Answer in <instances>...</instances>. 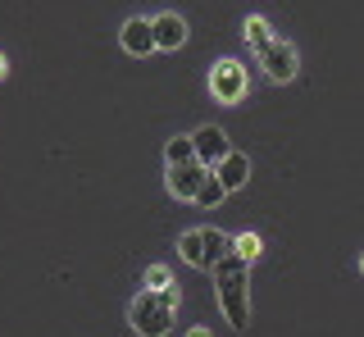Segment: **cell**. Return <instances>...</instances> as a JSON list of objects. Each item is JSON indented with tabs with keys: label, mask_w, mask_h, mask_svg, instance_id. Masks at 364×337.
Segmentation results:
<instances>
[{
	"label": "cell",
	"mask_w": 364,
	"mask_h": 337,
	"mask_svg": "<svg viewBox=\"0 0 364 337\" xmlns=\"http://www.w3.org/2000/svg\"><path fill=\"white\" fill-rule=\"evenodd\" d=\"M214 287H219V306L228 314L232 328H246L250 323V260L242 255H228V260L214 269Z\"/></svg>",
	"instance_id": "6da1fadb"
},
{
	"label": "cell",
	"mask_w": 364,
	"mask_h": 337,
	"mask_svg": "<svg viewBox=\"0 0 364 337\" xmlns=\"http://www.w3.org/2000/svg\"><path fill=\"white\" fill-rule=\"evenodd\" d=\"M360 269H364V260H360Z\"/></svg>",
	"instance_id": "ac0fdd59"
},
{
	"label": "cell",
	"mask_w": 364,
	"mask_h": 337,
	"mask_svg": "<svg viewBox=\"0 0 364 337\" xmlns=\"http://www.w3.org/2000/svg\"><path fill=\"white\" fill-rule=\"evenodd\" d=\"M9 73V64H5V55H0V77H5Z\"/></svg>",
	"instance_id": "2e32d148"
},
{
	"label": "cell",
	"mask_w": 364,
	"mask_h": 337,
	"mask_svg": "<svg viewBox=\"0 0 364 337\" xmlns=\"http://www.w3.org/2000/svg\"><path fill=\"white\" fill-rule=\"evenodd\" d=\"M214 173H219V183L228 187V192H237V187H246V183H250V155L232 151L219 168H214Z\"/></svg>",
	"instance_id": "9c48e42d"
},
{
	"label": "cell",
	"mask_w": 364,
	"mask_h": 337,
	"mask_svg": "<svg viewBox=\"0 0 364 337\" xmlns=\"http://www.w3.org/2000/svg\"><path fill=\"white\" fill-rule=\"evenodd\" d=\"M210 87H214V96H219V100L232 105V100L246 96V69L237 60H219V64H214V73H210Z\"/></svg>",
	"instance_id": "5b68a950"
},
{
	"label": "cell",
	"mask_w": 364,
	"mask_h": 337,
	"mask_svg": "<svg viewBox=\"0 0 364 337\" xmlns=\"http://www.w3.org/2000/svg\"><path fill=\"white\" fill-rule=\"evenodd\" d=\"M259 69L269 73V82H291L296 77V50L282 37H273L264 50H259Z\"/></svg>",
	"instance_id": "277c9868"
},
{
	"label": "cell",
	"mask_w": 364,
	"mask_h": 337,
	"mask_svg": "<svg viewBox=\"0 0 364 337\" xmlns=\"http://www.w3.org/2000/svg\"><path fill=\"white\" fill-rule=\"evenodd\" d=\"M178 255L191 269H200L205 264V228H187V232H182V237H178Z\"/></svg>",
	"instance_id": "30bf717a"
},
{
	"label": "cell",
	"mask_w": 364,
	"mask_h": 337,
	"mask_svg": "<svg viewBox=\"0 0 364 337\" xmlns=\"http://www.w3.org/2000/svg\"><path fill=\"white\" fill-rule=\"evenodd\" d=\"M191 337H210V333H205V328H196V333H191Z\"/></svg>",
	"instance_id": "e0dca14e"
},
{
	"label": "cell",
	"mask_w": 364,
	"mask_h": 337,
	"mask_svg": "<svg viewBox=\"0 0 364 337\" xmlns=\"http://www.w3.org/2000/svg\"><path fill=\"white\" fill-rule=\"evenodd\" d=\"M223 196H228V187L219 183V173H210V178H205V187H200V196H196V205H205V210H214V205H219Z\"/></svg>",
	"instance_id": "7c38bea8"
},
{
	"label": "cell",
	"mask_w": 364,
	"mask_h": 337,
	"mask_svg": "<svg viewBox=\"0 0 364 337\" xmlns=\"http://www.w3.org/2000/svg\"><path fill=\"white\" fill-rule=\"evenodd\" d=\"M119 41H123L128 55H151L155 50V23L151 18H128L123 32H119Z\"/></svg>",
	"instance_id": "52a82bcc"
},
{
	"label": "cell",
	"mask_w": 364,
	"mask_h": 337,
	"mask_svg": "<svg viewBox=\"0 0 364 337\" xmlns=\"http://www.w3.org/2000/svg\"><path fill=\"white\" fill-rule=\"evenodd\" d=\"M232 251L242 255V260H255V255H259V237H255V232H242V237H232Z\"/></svg>",
	"instance_id": "5bb4252c"
},
{
	"label": "cell",
	"mask_w": 364,
	"mask_h": 337,
	"mask_svg": "<svg viewBox=\"0 0 364 337\" xmlns=\"http://www.w3.org/2000/svg\"><path fill=\"white\" fill-rule=\"evenodd\" d=\"M146 287L164 291V287H168V269H164V264H151V269H146Z\"/></svg>",
	"instance_id": "9a60e30c"
},
{
	"label": "cell",
	"mask_w": 364,
	"mask_h": 337,
	"mask_svg": "<svg viewBox=\"0 0 364 337\" xmlns=\"http://www.w3.org/2000/svg\"><path fill=\"white\" fill-rule=\"evenodd\" d=\"M155 50H178L182 41H187V23H182V14H155Z\"/></svg>",
	"instance_id": "ba28073f"
},
{
	"label": "cell",
	"mask_w": 364,
	"mask_h": 337,
	"mask_svg": "<svg viewBox=\"0 0 364 337\" xmlns=\"http://www.w3.org/2000/svg\"><path fill=\"white\" fill-rule=\"evenodd\" d=\"M164 160H168V168H178V164H196V141L191 137H173L164 146Z\"/></svg>",
	"instance_id": "8fae6325"
},
{
	"label": "cell",
	"mask_w": 364,
	"mask_h": 337,
	"mask_svg": "<svg viewBox=\"0 0 364 337\" xmlns=\"http://www.w3.org/2000/svg\"><path fill=\"white\" fill-rule=\"evenodd\" d=\"M191 141H196V160L205 168H219L228 155H232V146H228V132L219 128V123H205V128L191 132Z\"/></svg>",
	"instance_id": "3957f363"
},
{
	"label": "cell",
	"mask_w": 364,
	"mask_h": 337,
	"mask_svg": "<svg viewBox=\"0 0 364 337\" xmlns=\"http://www.w3.org/2000/svg\"><path fill=\"white\" fill-rule=\"evenodd\" d=\"M246 41H250L255 50H264L269 41H273V37H269V23H264L259 14H250V18H246Z\"/></svg>",
	"instance_id": "4fadbf2b"
},
{
	"label": "cell",
	"mask_w": 364,
	"mask_h": 337,
	"mask_svg": "<svg viewBox=\"0 0 364 337\" xmlns=\"http://www.w3.org/2000/svg\"><path fill=\"white\" fill-rule=\"evenodd\" d=\"M173 314H178V291L173 287H164V291L141 287L136 301L128 306V323L141 337H164L168 328H173Z\"/></svg>",
	"instance_id": "7a4b0ae2"
},
{
	"label": "cell",
	"mask_w": 364,
	"mask_h": 337,
	"mask_svg": "<svg viewBox=\"0 0 364 337\" xmlns=\"http://www.w3.org/2000/svg\"><path fill=\"white\" fill-rule=\"evenodd\" d=\"M210 173H214V168H205L200 160L196 164H178V168H168V192H173L178 200H196Z\"/></svg>",
	"instance_id": "8992f818"
}]
</instances>
